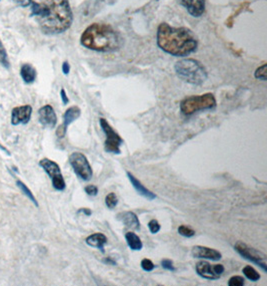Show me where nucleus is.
I'll list each match as a JSON object with an SVG mask.
<instances>
[{"instance_id": "1", "label": "nucleus", "mask_w": 267, "mask_h": 286, "mask_svg": "<svg viewBox=\"0 0 267 286\" xmlns=\"http://www.w3.org/2000/svg\"><path fill=\"white\" fill-rule=\"evenodd\" d=\"M31 4V15L45 33H62L71 26L73 15L68 0H42Z\"/></svg>"}, {"instance_id": "2", "label": "nucleus", "mask_w": 267, "mask_h": 286, "mask_svg": "<svg viewBox=\"0 0 267 286\" xmlns=\"http://www.w3.org/2000/svg\"><path fill=\"white\" fill-rule=\"evenodd\" d=\"M157 45L171 55L186 56L195 52L197 40L187 28H175L167 24H161L157 29Z\"/></svg>"}, {"instance_id": "3", "label": "nucleus", "mask_w": 267, "mask_h": 286, "mask_svg": "<svg viewBox=\"0 0 267 286\" xmlns=\"http://www.w3.org/2000/svg\"><path fill=\"white\" fill-rule=\"evenodd\" d=\"M81 45L95 52H114L120 47V37L111 26L93 24L83 31Z\"/></svg>"}, {"instance_id": "4", "label": "nucleus", "mask_w": 267, "mask_h": 286, "mask_svg": "<svg viewBox=\"0 0 267 286\" xmlns=\"http://www.w3.org/2000/svg\"><path fill=\"white\" fill-rule=\"evenodd\" d=\"M175 72L182 80L195 85H200L207 79V72L204 67L192 58H185L176 62Z\"/></svg>"}, {"instance_id": "5", "label": "nucleus", "mask_w": 267, "mask_h": 286, "mask_svg": "<svg viewBox=\"0 0 267 286\" xmlns=\"http://www.w3.org/2000/svg\"><path fill=\"white\" fill-rule=\"evenodd\" d=\"M216 106V100L214 96L210 93L200 95V96H191L185 98L180 103V111L186 115L190 116L199 111L211 109Z\"/></svg>"}, {"instance_id": "6", "label": "nucleus", "mask_w": 267, "mask_h": 286, "mask_svg": "<svg viewBox=\"0 0 267 286\" xmlns=\"http://www.w3.org/2000/svg\"><path fill=\"white\" fill-rule=\"evenodd\" d=\"M234 249L239 255L242 256L244 259L256 264L264 272H267L266 255L263 252L247 245L242 241H238L234 245Z\"/></svg>"}, {"instance_id": "7", "label": "nucleus", "mask_w": 267, "mask_h": 286, "mask_svg": "<svg viewBox=\"0 0 267 286\" xmlns=\"http://www.w3.org/2000/svg\"><path fill=\"white\" fill-rule=\"evenodd\" d=\"M99 123L101 126V129L105 133L106 136V140H105V144H104V149L107 153H111V154H120L122 150H120V146L123 144V140L122 137L113 130V128L109 125V123L101 118L99 119Z\"/></svg>"}, {"instance_id": "8", "label": "nucleus", "mask_w": 267, "mask_h": 286, "mask_svg": "<svg viewBox=\"0 0 267 286\" xmlns=\"http://www.w3.org/2000/svg\"><path fill=\"white\" fill-rule=\"evenodd\" d=\"M69 164L75 174L83 181H89L92 178L93 171L87 160L82 153L74 152L69 156Z\"/></svg>"}, {"instance_id": "9", "label": "nucleus", "mask_w": 267, "mask_h": 286, "mask_svg": "<svg viewBox=\"0 0 267 286\" xmlns=\"http://www.w3.org/2000/svg\"><path fill=\"white\" fill-rule=\"evenodd\" d=\"M39 165L50 177L54 189L58 191H63L66 187V184L58 164L49 159H42L39 162Z\"/></svg>"}, {"instance_id": "10", "label": "nucleus", "mask_w": 267, "mask_h": 286, "mask_svg": "<svg viewBox=\"0 0 267 286\" xmlns=\"http://www.w3.org/2000/svg\"><path fill=\"white\" fill-rule=\"evenodd\" d=\"M81 115V111L78 106L74 105L69 108L66 109L64 116H63V123L62 125H60L58 127V129L56 130V136L59 139H62L65 137L66 131H67V128L70 124H72L75 120H77Z\"/></svg>"}, {"instance_id": "11", "label": "nucleus", "mask_w": 267, "mask_h": 286, "mask_svg": "<svg viewBox=\"0 0 267 286\" xmlns=\"http://www.w3.org/2000/svg\"><path fill=\"white\" fill-rule=\"evenodd\" d=\"M31 114H32V106L29 104L14 107L11 113V124L13 126L27 124L30 121Z\"/></svg>"}, {"instance_id": "12", "label": "nucleus", "mask_w": 267, "mask_h": 286, "mask_svg": "<svg viewBox=\"0 0 267 286\" xmlns=\"http://www.w3.org/2000/svg\"><path fill=\"white\" fill-rule=\"evenodd\" d=\"M38 117H39L40 124L45 128L53 129L57 124V116L55 114V111L49 104H46L41 108H39Z\"/></svg>"}, {"instance_id": "13", "label": "nucleus", "mask_w": 267, "mask_h": 286, "mask_svg": "<svg viewBox=\"0 0 267 286\" xmlns=\"http://www.w3.org/2000/svg\"><path fill=\"white\" fill-rule=\"evenodd\" d=\"M191 254L195 258H203V259H210L213 261L219 260L222 257L221 253L217 250L206 246H200V245H196L192 248Z\"/></svg>"}, {"instance_id": "14", "label": "nucleus", "mask_w": 267, "mask_h": 286, "mask_svg": "<svg viewBox=\"0 0 267 286\" xmlns=\"http://www.w3.org/2000/svg\"><path fill=\"white\" fill-rule=\"evenodd\" d=\"M195 17H200L205 10V0H178Z\"/></svg>"}, {"instance_id": "15", "label": "nucleus", "mask_w": 267, "mask_h": 286, "mask_svg": "<svg viewBox=\"0 0 267 286\" xmlns=\"http://www.w3.org/2000/svg\"><path fill=\"white\" fill-rule=\"evenodd\" d=\"M195 269H196L197 274L199 276H201L202 278H205L208 280H217L220 278V275L215 273L213 266H211V264L207 261L197 262Z\"/></svg>"}, {"instance_id": "16", "label": "nucleus", "mask_w": 267, "mask_h": 286, "mask_svg": "<svg viewBox=\"0 0 267 286\" xmlns=\"http://www.w3.org/2000/svg\"><path fill=\"white\" fill-rule=\"evenodd\" d=\"M117 220H119L125 227L130 228L132 230H139L140 229V222L137 215L131 211L120 212L116 216Z\"/></svg>"}, {"instance_id": "17", "label": "nucleus", "mask_w": 267, "mask_h": 286, "mask_svg": "<svg viewBox=\"0 0 267 286\" xmlns=\"http://www.w3.org/2000/svg\"><path fill=\"white\" fill-rule=\"evenodd\" d=\"M127 177L129 179V181L131 182V185L133 186V188L136 190V192L141 195L142 197L146 198L149 201H152L156 198V195L154 193H152L151 191H149L147 188H145L142 183L138 181L130 172H127Z\"/></svg>"}, {"instance_id": "18", "label": "nucleus", "mask_w": 267, "mask_h": 286, "mask_svg": "<svg viewBox=\"0 0 267 286\" xmlns=\"http://www.w3.org/2000/svg\"><path fill=\"white\" fill-rule=\"evenodd\" d=\"M107 237L102 233H94L86 238L85 242L88 246L99 249L102 253H104V246L107 244Z\"/></svg>"}, {"instance_id": "19", "label": "nucleus", "mask_w": 267, "mask_h": 286, "mask_svg": "<svg viewBox=\"0 0 267 286\" xmlns=\"http://www.w3.org/2000/svg\"><path fill=\"white\" fill-rule=\"evenodd\" d=\"M20 76L26 83H32L36 78V70L31 64L25 63L20 69Z\"/></svg>"}, {"instance_id": "20", "label": "nucleus", "mask_w": 267, "mask_h": 286, "mask_svg": "<svg viewBox=\"0 0 267 286\" xmlns=\"http://www.w3.org/2000/svg\"><path fill=\"white\" fill-rule=\"evenodd\" d=\"M125 239H126V242H127V245L129 246V248L131 250H134V251H139L142 249L143 247V244H142V241L140 240V238L133 233V232H127L125 234Z\"/></svg>"}, {"instance_id": "21", "label": "nucleus", "mask_w": 267, "mask_h": 286, "mask_svg": "<svg viewBox=\"0 0 267 286\" xmlns=\"http://www.w3.org/2000/svg\"><path fill=\"white\" fill-rule=\"evenodd\" d=\"M243 274L249 279V280H251V281H253V282H256V281H258L259 279H260V274L252 267V266H250V265H246L244 268L242 269Z\"/></svg>"}, {"instance_id": "22", "label": "nucleus", "mask_w": 267, "mask_h": 286, "mask_svg": "<svg viewBox=\"0 0 267 286\" xmlns=\"http://www.w3.org/2000/svg\"><path fill=\"white\" fill-rule=\"evenodd\" d=\"M16 185H17L18 188L23 192V194H25V196H26L27 198H29V199L31 200V202H32L36 207H38V203H37L36 198L34 197V195L32 194V192L30 191V189L25 185V183L21 182L20 180H17V181H16Z\"/></svg>"}, {"instance_id": "23", "label": "nucleus", "mask_w": 267, "mask_h": 286, "mask_svg": "<svg viewBox=\"0 0 267 286\" xmlns=\"http://www.w3.org/2000/svg\"><path fill=\"white\" fill-rule=\"evenodd\" d=\"M105 204L109 209L115 208L118 204V198L115 195V193H109L105 197Z\"/></svg>"}, {"instance_id": "24", "label": "nucleus", "mask_w": 267, "mask_h": 286, "mask_svg": "<svg viewBox=\"0 0 267 286\" xmlns=\"http://www.w3.org/2000/svg\"><path fill=\"white\" fill-rule=\"evenodd\" d=\"M0 63L8 69L9 68V59H8V55H7V52H6V50L2 43V41L0 40Z\"/></svg>"}, {"instance_id": "25", "label": "nucleus", "mask_w": 267, "mask_h": 286, "mask_svg": "<svg viewBox=\"0 0 267 286\" xmlns=\"http://www.w3.org/2000/svg\"><path fill=\"white\" fill-rule=\"evenodd\" d=\"M254 76L257 79L265 81L267 79V63H263L261 67H259L256 70Z\"/></svg>"}, {"instance_id": "26", "label": "nucleus", "mask_w": 267, "mask_h": 286, "mask_svg": "<svg viewBox=\"0 0 267 286\" xmlns=\"http://www.w3.org/2000/svg\"><path fill=\"white\" fill-rule=\"evenodd\" d=\"M178 233L181 235V236H184V237H193L195 235V231L188 227V226H185V225H181L178 227Z\"/></svg>"}, {"instance_id": "27", "label": "nucleus", "mask_w": 267, "mask_h": 286, "mask_svg": "<svg viewBox=\"0 0 267 286\" xmlns=\"http://www.w3.org/2000/svg\"><path fill=\"white\" fill-rule=\"evenodd\" d=\"M148 228H149V230H150V232L152 234H156V233H158L160 231V224H159V222L157 220L152 219L148 223Z\"/></svg>"}, {"instance_id": "28", "label": "nucleus", "mask_w": 267, "mask_h": 286, "mask_svg": "<svg viewBox=\"0 0 267 286\" xmlns=\"http://www.w3.org/2000/svg\"><path fill=\"white\" fill-rule=\"evenodd\" d=\"M244 283H245V279L242 276H232L228 281L229 286H243Z\"/></svg>"}, {"instance_id": "29", "label": "nucleus", "mask_w": 267, "mask_h": 286, "mask_svg": "<svg viewBox=\"0 0 267 286\" xmlns=\"http://www.w3.org/2000/svg\"><path fill=\"white\" fill-rule=\"evenodd\" d=\"M141 267L144 271H152L155 268V265L153 264V262L150 259H143L141 261Z\"/></svg>"}, {"instance_id": "30", "label": "nucleus", "mask_w": 267, "mask_h": 286, "mask_svg": "<svg viewBox=\"0 0 267 286\" xmlns=\"http://www.w3.org/2000/svg\"><path fill=\"white\" fill-rule=\"evenodd\" d=\"M84 191L89 196H96L98 194V188L94 185H87L84 188Z\"/></svg>"}, {"instance_id": "31", "label": "nucleus", "mask_w": 267, "mask_h": 286, "mask_svg": "<svg viewBox=\"0 0 267 286\" xmlns=\"http://www.w3.org/2000/svg\"><path fill=\"white\" fill-rule=\"evenodd\" d=\"M161 266H162L164 269L169 270V271H172V272H174V271L176 270L175 267H174V265H173V262L169 260V259H163V260L161 261Z\"/></svg>"}, {"instance_id": "32", "label": "nucleus", "mask_w": 267, "mask_h": 286, "mask_svg": "<svg viewBox=\"0 0 267 286\" xmlns=\"http://www.w3.org/2000/svg\"><path fill=\"white\" fill-rule=\"evenodd\" d=\"M213 269H214V271H215V273L216 274H219L221 276V274L224 272V270H225V268H224V266L222 265V264H216V265H213Z\"/></svg>"}, {"instance_id": "33", "label": "nucleus", "mask_w": 267, "mask_h": 286, "mask_svg": "<svg viewBox=\"0 0 267 286\" xmlns=\"http://www.w3.org/2000/svg\"><path fill=\"white\" fill-rule=\"evenodd\" d=\"M14 2H16L18 5L22 7H27L32 3V0H14Z\"/></svg>"}, {"instance_id": "34", "label": "nucleus", "mask_w": 267, "mask_h": 286, "mask_svg": "<svg viewBox=\"0 0 267 286\" xmlns=\"http://www.w3.org/2000/svg\"><path fill=\"white\" fill-rule=\"evenodd\" d=\"M60 96H61V99H62V103L64 104H68L69 100H68V98H67V95H66L64 89H62V90L60 91Z\"/></svg>"}, {"instance_id": "35", "label": "nucleus", "mask_w": 267, "mask_h": 286, "mask_svg": "<svg viewBox=\"0 0 267 286\" xmlns=\"http://www.w3.org/2000/svg\"><path fill=\"white\" fill-rule=\"evenodd\" d=\"M62 72H63L64 75H68V74H69V72H70V65H69V63H68L67 61L63 62V64H62Z\"/></svg>"}, {"instance_id": "36", "label": "nucleus", "mask_w": 267, "mask_h": 286, "mask_svg": "<svg viewBox=\"0 0 267 286\" xmlns=\"http://www.w3.org/2000/svg\"><path fill=\"white\" fill-rule=\"evenodd\" d=\"M103 262H104V263H107V264H110V265H116V262L113 260L111 257L104 258V259H103Z\"/></svg>"}, {"instance_id": "37", "label": "nucleus", "mask_w": 267, "mask_h": 286, "mask_svg": "<svg viewBox=\"0 0 267 286\" xmlns=\"http://www.w3.org/2000/svg\"><path fill=\"white\" fill-rule=\"evenodd\" d=\"M78 212H82L83 214H85L86 216H90L91 214H92V212H91V210H89L88 208H82L80 209Z\"/></svg>"}, {"instance_id": "38", "label": "nucleus", "mask_w": 267, "mask_h": 286, "mask_svg": "<svg viewBox=\"0 0 267 286\" xmlns=\"http://www.w3.org/2000/svg\"><path fill=\"white\" fill-rule=\"evenodd\" d=\"M0 149H1V150H3V151H4L5 153H6V154H8V155H10V154H9V152H8V151H7V150H6V149H5V148H4V147H3V146H2L1 144H0Z\"/></svg>"}]
</instances>
